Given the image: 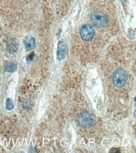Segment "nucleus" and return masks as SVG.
Segmentation results:
<instances>
[{
    "instance_id": "1",
    "label": "nucleus",
    "mask_w": 136,
    "mask_h": 153,
    "mask_svg": "<svg viewBox=\"0 0 136 153\" xmlns=\"http://www.w3.org/2000/svg\"><path fill=\"white\" fill-rule=\"evenodd\" d=\"M127 80L126 72L122 68H118L114 72L112 81L114 84L117 87H122L126 84Z\"/></svg>"
},
{
    "instance_id": "2",
    "label": "nucleus",
    "mask_w": 136,
    "mask_h": 153,
    "mask_svg": "<svg viewBox=\"0 0 136 153\" xmlns=\"http://www.w3.org/2000/svg\"><path fill=\"white\" fill-rule=\"evenodd\" d=\"M91 20L93 25L98 28L105 27L108 23V18L102 12H95L91 15Z\"/></svg>"
},
{
    "instance_id": "3",
    "label": "nucleus",
    "mask_w": 136,
    "mask_h": 153,
    "mask_svg": "<svg viewBox=\"0 0 136 153\" xmlns=\"http://www.w3.org/2000/svg\"><path fill=\"white\" fill-rule=\"evenodd\" d=\"M80 34L82 39L84 41H90L95 35V30L90 25H84L80 28Z\"/></svg>"
},
{
    "instance_id": "4",
    "label": "nucleus",
    "mask_w": 136,
    "mask_h": 153,
    "mask_svg": "<svg viewBox=\"0 0 136 153\" xmlns=\"http://www.w3.org/2000/svg\"><path fill=\"white\" fill-rule=\"evenodd\" d=\"M93 115L87 111L82 112L78 115V122L80 126L82 127H90L93 122Z\"/></svg>"
},
{
    "instance_id": "5",
    "label": "nucleus",
    "mask_w": 136,
    "mask_h": 153,
    "mask_svg": "<svg viewBox=\"0 0 136 153\" xmlns=\"http://www.w3.org/2000/svg\"><path fill=\"white\" fill-rule=\"evenodd\" d=\"M24 45L28 51L33 50L36 46L35 38L31 36H27L24 40Z\"/></svg>"
},
{
    "instance_id": "6",
    "label": "nucleus",
    "mask_w": 136,
    "mask_h": 153,
    "mask_svg": "<svg viewBox=\"0 0 136 153\" xmlns=\"http://www.w3.org/2000/svg\"><path fill=\"white\" fill-rule=\"evenodd\" d=\"M67 46L63 42H60L58 45V51H57V58L58 59L61 60L65 58V52H66Z\"/></svg>"
},
{
    "instance_id": "7",
    "label": "nucleus",
    "mask_w": 136,
    "mask_h": 153,
    "mask_svg": "<svg viewBox=\"0 0 136 153\" xmlns=\"http://www.w3.org/2000/svg\"><path fill=\"white\" fill-rule=\"evenodd\" d=\"M5 71L8 72H14L16 68V65L14 63L11 62H6L5 65Z\"/></svg>"
},
{
    "instance_id": "8",
    "label": "nucleus",
    "mask_w": 136,
    "mask_h": 153,
    "mask_svg": "<svg viewBox=\"0 0 136 153\" xmlns=\"http://www.w3.org/2000/svg\"><path fill=\"white\" fill-rule=\"evenodd\" d=\"M6 109H8V111L12 110V109H13V104L12 102V101L10 99H6Z\"/></svg>"
},
{
    "instance_id": "9",
    "label": "nucleus",
    "mask_w": 136,
    "mask_h": 153,
    "mask_svg": "<svg viewBox=\"0 0 136 153\" xmlns=\"http://www.w3.org/2000/svg\"><path fill=\"white\" fill-rule=\"evenodd\" d=\"M34 55L33 53H31V54L29 55V56H28V57H27V59H29V58H30V59H28V61H30V60H31L32 59H33V56H34V55Z\"/></svg>"
}]
</instances>
